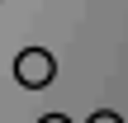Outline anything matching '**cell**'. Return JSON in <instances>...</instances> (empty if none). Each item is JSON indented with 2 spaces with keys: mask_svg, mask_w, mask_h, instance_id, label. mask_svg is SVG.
<instances>
[{
  "mask_svg": "<svg viewBox=\"0 0 128 123\" xmlns=\"http://www.w3.org/2000/svg\"><path fill=\"white\" fill-rule=\"evenodd\" d=\"M52 76H57V57L48 47H24L14 57V81L24 90H43V85H52Z\"/></svg>",
  "mask_w": 128,
  "mask_h": 123,
  "instance_id": "obj_1",
  "label": "cell"
},
{
  "mask_svg": "<svg viewBox=\"0 0 128 123\" xmlns=\"http://www.w3.org/2000/svg\"><path fill=\"white\" fill-rule=\"evenodd\" d=\"M86 123H124V119H119L114 109H95V114H90V119H86Z\"/></svg>",
  "mask_w": 128,
  "mask_h": 123,
  "instance_id": "obj_2",
  "label": "cell"
},
{
  "mask_svg": "<svg viewBox=\"0 0 128 123\" xmlns=\"http://www.w3.org/2000/svg\"><path fill=\"white\" fill-rule=\"evenodd\" d=\"M38 123H71V119H66V114H43Z\"/></svg>",
  "mask_w": 128,
  "mask_h": 123,
  "instance_id": "obj_3",
  "label": "cell"
}]
</instances>
